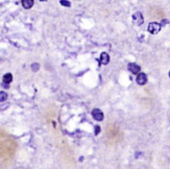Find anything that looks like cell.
I'll return each instance as SVG.
<instances>
[{
    "label": "cell",
    "mask_w": 170,
    "mask_h": 169,
    "mask_svg": "<svg viewBox=\"0 0 170 169\" xmlns=\"http://www.w3.org/2000/svg\"><path fill=\"white\" fill-rule=\"evenodd\" d=\"M169 77H170V71H169Z\"/></svg>",
    "instance_id": "5bb4252c"
},
{
    "label": "cell",
    "mask_w": 170,
    "mask_h": 169,
    "mask_svg": "<svg viewBox=\"0 0 170 169\" xmlns=\"http://www.w3.org/2000/svg\"><path fill=\"white\" fill-rule=\"evenodd\" d=\"M95 135H97V134H99V132H100V127L99 126H95Z\"/></svg>",
    "instance_id": "7c38bea8"
},
{
    "label": "cell",
    "mask_w": 170,
    "mask_h": 169,
    "mask_svg": "<svg viewBox=\"0 0 170 169\" xmlns=\"http://www.w3.org/2000/svg\"><path fill=\"white\" fill-rule=\"evenodd\" d=\"M33 0H22V5L23 8H26V10H28V8H33Z\"/></svg>",
    "instance_id": "52a82bcc"
},
{
    "label": "cell",
    "mask_w": 170,
    "mask_h": 169,
    "mask_svg": "<svg viewBox=\"0 0 170 169\" xmlns=\"http://www.w3.org/2000/svg\"><path fill=\"white\" fill-rule=\"evenodd\" d=\"M128 69L130 72H132L133 74H139L141 71V67L139 65H137L136 63H130L128 65Z\"/></svg>",
    "instance_id": "7a4b0ae2"
},
{
    "label": "cell",
    "mask_w": 170,
    "mask_h": 169,
    "mask_svg": "<svg viewBox=\"0 0 170 169\" xmlns=\"http://www.w3.org/2000/svg\"><path fill=\"white\" fill-rule=\"evenodd\" d=\"M133 21L136 25H141L143 22H144V19H143V15L140 12L135 13L133 15Z\"/></svg>",
    "instance_id": "3957f363"
},
{
    "label": "cell",
    "mask_w": 170,
    "mask_h": 169,
    "mask_svg": "<svg viewBox=\"0 0 170 169\" xmlns=\"http://www.w3.org/2000/svg\"><path fill=\"white\" fill-rule=\"evenodd\" d=\"M6 99H8V94L3 91H0V101H5Z\"/></svg>",
    "instance_id": "9c48e42d"
},
{
    "label": "cell",
    "mask_w": 170,
    "mask_h": 169,
    "mask_svg": "<svg viewBox=\"0 0 170 169\" xmlns=\"http://www.w3.org/2000/svg\"><path fill=\"white\" fill-rule=\"evenodd\" d=\"M161 28H162V25L160 24V23H157V22H151L148 24V31L150 32V34H153V35H157V34H159L161 30Z\"/></svg>",
    "instance_id": "6da1fadb"
},
{
    "label": "cell",
    "mask_w": 170,
    "mask_h": 169,
    "mask_svg": "<svg viewBox=\"0 0 170 169\" xmlns=\"http://www.w3.org/2000/svg\"><path fill=\"white\" fill-rule=\"evenodd\" d=\"M92 116L96 121H102L103 119V113L99 109H94L92 111Z\"/></svg>",
    "instance_id": "277c9868"
},
{
    "label": "cell",
    "mask_w": 170,
    "mask_h": 169,
    "mask_svg": "<svg viewBox=\"0 0 170 169\" xmlns=\"http://www.w3.org/2000/svg\"><path fill=\"white\" fill-rule=\"evenodd\" d=\"M137 84L138 85H141V86H143V85H145L146 82H147V75L145 74V73H142L140 72L139 74L137 75Z\"/></svg>",
    "instance_id": "5b68a950"
},
{
    "label": "cell",
    "mask_w": 170,
    "mask_h": 169,
    "mask_svg": "<svg viewBox=\"0 0 170 169\" xmlns=\"http://www.w3.org/2000/svg\"><path fill=\"white\" fill-rule=\"evenodd\" d=\"M31 69H33V71H38V70L40 69V65L38 64V63H33L31 65Z\"/></svg>",
    "instance_id": "30bf717a"
},
{
    "label": "cell",
    "mask_w": 170,
    "mask_h": 169,
    "mask_svg": "<svg viewBox=\"0 0 170 169\" xmlns=\"http://www.w3.org/2000/svg\"><path fill=\"white\" fill-rule=\"evenodd\" d=\"M61 4L64 6H70V2L69 1H61Z\"/></svg>",
    "instance_id": "8fae6325"
},
{
    "label": "cell",
    "mask_w": 170,
    "mask_h": 169,
    "mask_svg": "<svg viewBox=\"0 0 170 169\" xmlns=\"http://www.w3.org/2000/svg\"><path fill=\"white\" fill-rule=\"evenodd\" d=\"M13 80V75L10 73H6V74L3 75V84L8 85L10 82H12Z\"/></svg>",
    "instance_id": "ba28073f"
},
{
    "label": "cell",
    "mask_w": 170,
    "mask_h": 169,
    "mask_svg": "<svg viewBox=\"0 0 170 169\" xmlns=\"http://www.w3.org/2000/svg\"><path fill=\"white\" fill-rule=\"evenodd\" d=\"M166 23H167V20H163V22H162V24H163V25H165Z\"/></svg>",
    "instance_id": "4fadbf2b"
},
{
    "label": "cell",
    "mask_w": 170,
    "mask_h": 169,
    "mask_svg": "<svg viewBox=\"0 0 170 169\" xmlns=\"http://www.w3.org/2000/svg\"><path fill=\"white\" fill-rule=\"evenodd\" d=\"M110 62V55L107 52H102L100 54V63L102 65H108Z\"/></svg>",
    "instance_id": "8992f818"
}]
</instances>
